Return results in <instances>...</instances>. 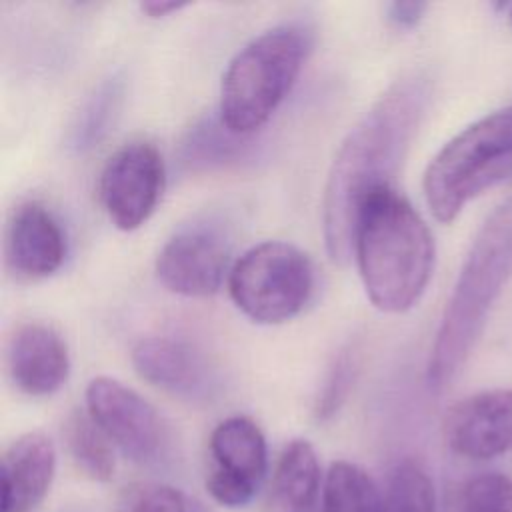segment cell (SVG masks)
Masks as SVG:
<instances>
[{
    "mask_svg": "<svg viewBox=\"0 0 512 512\" xmlns=\"http://www.w3.org/2000/svg\"><path fill=\"white\" fill-rule=\"evenodd\" d=\"M232 242L224 226L194 222L176 230L156 256V276L174 294L204 298L222 286Z\"/></svg>",
    "mask_w": 512,
    "mask_h": 512,
    "instance_id": "9c48e42d",
    "label": "cell"
},
{
    "mask_svg": "<svg viewBox=\"0 0 512 512\" xmlns=\"http://www.w3.org/2000/svg\"><path fill=\"white\" fill-rule=\"evenodd\" d=\"M312 48V30L286 22L246 42L228 62L220 82V124L246 136L268 122L296 82Z\"/></svg>",
    "mask_w": 512,
    "mask_h": 512,
    "instance_id": "277c9868",
    "label": "cell"
},
{
    "mask_svg": "<svg viewBox=\"0 0 512 512\" xmlns=\"http://www.w3.org/2000/svg\"><path fill=\"white\" fill-rule=\"evenodd\" d=\"M430 80L410 72L394 80L342 140L328 170L322 198V232L334 262L352 254L354 220L362 200L392 186L412 136L430 102Z\"/></svg>",
    "mask_w": 512,
    "mask_h": 512,
    "instance_id": "6da1fadb",
    "label": "cell"
},
{
    "mask_svg": "<svg viewBox=\"0 0 512 512\" xmlns=\"http://www.w3.org/2000/svg\"><path fill=\"white\" fill-rule=\"evenodd\" d=\"M214 462L206 478L210 496L226 506H246L258 492L268 468L266 440L258 424L246 416L222 420L210 434Z\"/></svg>",
    "mask_w": 512,
    "mask_h": 512,
    "instance_id": "30bf717a",
    "label": "cell"
},
{
    "mask_svg": "<svg viewBox=\"0 0 512 512\" xmlns=\"http://www.w3.org/2000/svg\"><path fill=\"white\" fill-rule=\"evenodd\" d=\"M132 366L146 382L174 394L194 396L206 388V364L186 342L170 336H148L132 348Z\"/></svg>",
    "mask_w": 512,
    "mask_h": 512,
    "instance_id": "9a60e30c",
    "label": "cell"
},
{
    "mask_svg": "<svg viewBox=\"0 0 512 512\" xmlns=\"http://www.w3.org/2000/svg\"><path fill=\"white\" fill-rule=\"evenodd\" d=\"M448 448L468 460L512 450V390H484L452 404L444 418Z\"/></svg>",
    "mask_w": 512,
    "mask_h": 512,
    "instance_id": "8fae6325",
    "label": "cell"
},
{
    "mask_svg": "<svg viewBox=\"0 0 512 512\" xmlns=\"http://www.w3.org/2000/svg\"><path fill=\"white\" fill-rule=\"evenodd\" d=\"M352 254L366 296L382 312H406L434 270V238L414 206L394 188L370 192L354 220Z\"/></svg>",
    "mask_w": 512,
    "mask_h": 512,
    "instance_id": "7a4b0ae2",
    "label": "cell"
},
{
    "mask_svg": "<svg viewBox=\"0 0 512 512\" xmlns=\"http://www.w3.org/2000/svg\"><path fill=\"white\" fill-rule=\"evenodd\" d=\"M86 412L126 456L152 462L166 446V426L158 410L136 390L110 376L88 382Z\"/></svg>",
    "mask_w": 512,
    "mask_h": 512,
    "instance_id": "ba28073f",
    "label": "cell"
},
{
    "mask_svg": "<svg viewBox=\"0 0 512 512\" xmlns=\"http://www.w3.org/2000/svg\"><path fill=\"white\" fill-rule=\"evenodd\" d=\"M512 180V106L452 136L430 160L422 188L438 222H452L482 192Z\"/></svg>",
    "mask_w": 512,
    "mask_h": 512,
    "instance_id": "5b68a950",
    "label": "cell"
},
{
    "mask_svg": "<svg viewBox=\"0 0 512 512\" xmlns=\"http://www.w3.org/2000/svg\"><path fill=\"white\" fill-rule=\"evenodd\" d=\"M164 180V160L154 144L134 140L112 152L98 178V196L110 222L126 232L142 226L162 196Z\"/></svg>",
    "mask_w": 512,
    "mask_h": 512,
    "instance_id": "52a82bcc",
    "label": "cell"
},
{
    "mask_svg": "<svg viewBox=\"0 0 512 512\" xmlns=\"http://www.w3.org/2000/svg\"><path fill=\"white\" fill-rule=\"evenodd\" d=\"M456 512H512V478L502 472L468 478L458 488Z\"/></svg>",
    "mask_w": 512,
    "mask_h": 512,
    "instance_id": "44dd1931",
    "label": "cell"
},
{
    "mask_svg": "<svg viewBox=\"0 0 512 512\" xmlns=\"http://www.w3.org/2000/svg\"><path fill=\"white\" fill-rule=\"evenodd\" d=\"M122 100V82L118 76L102 80L94 92L82 104L72 128H70V146L76 150L92 148L114 122Z\"/></svg>",
    "mask_w": 512,
    "mask_h": 512,
    "instance_id": "d6986e66",
    "label": "cell"
},
{
    "mask_svg": "<svg viewBox=\"0 0 512 512\" xmlns=\"http://www.w3.org/2000/svg\"><path fill=\"white\" fill-rule=\"evenodd\" d=\"M426 8H428L426 2H412V0L400 2L398 0V2H390L386 6V18L398 28H412L422 20Z\"/></svg>",
    "mask_w": 512,
    "mask_h": 512,
    "instance_id": "cb8c5ba5",
    "label": "cell"
},
{
    "mask_svg": "<svg viewBox=\"0 0 512 512\" xmlns=\"http://www.w3.org/2000/svg\"><path fill=\"white\" fill-rule=\"evenodd\" d=\"M508 18H510V22H512V4L508 6Z\"/></svg>",
    "mask_w": 512,
    "mask_h": 512,
    "instance_id": "484cf974",
    "label": "cell"
},
{
    "mask_svg": "<svg viewBox=\"0 0 512 512\" xmlns=\"http://www.w3.org/2000/svg\"><path fill=\"white\" fill-rule=\"evenodd\" d=\"M354 366H356L354 356L348 350L336 358L334 366L330 368V372L324 380V388L316 402L318 418H330L340 408V404L344 402V398L352 386Z\"/></svg>",
    "mask_w": 512,
    "mask_h": 512,
    "instance_id": "603a6c76",
    "label": "cell"
},
{
    "mask_svg": "<svg viewBox=\"0 0 512 512\" xmlns=\"http://www.w3.org/2000/svg\"><path fill=\"white\" fill-rule=\"evenodd\" d=\"M56 470V450L42 432L18 436L2 456V512H30L46 496Z\"/></svg>",
    "mask_w": 512,
    "mask_h": 512,
    "instance_id": "5bb4252c",
    "label": "cell"
},
{
    "mask_svg": "<svg viewBox=\"0 0 512 512\" xmlns=\"http://www.w3.org/2000/svg\"><path fill=\"white\" fill-rule=\"evenodd\" d=\"M314 268L294 244L266 240L250 246L228 272V292L236 308L258 324L294 318L310 300Z\"/></svg>",
    "mask_w": 512,
    "mask_h": 512,
    "instance_id": "8992f818",
    "label": "cell"
},
{
    "mask_svg": "<svg viewBox=\"0 0 512 512\" xmlns=\"http://www.w3.org/2000/svg\"><path fill=\"white\" fill-rule=\"evenodd\" d=\"M186 4L184 2H164V0H148V2H140V10L146 12L148 16L152 18H158V16H166L174 10H180L184 8Z\"/></svg>",
    "mask_w": 512,
    "mask_h": 512,
    "instance_id": "d4e9b609",
    "label": "cell"
},
{
    "mask_svg": "<svg viewBox=\"0 0 512 512\" xmlns=\"http://www.w3.org/2000/svg\"><path fill=\"white\" fill-rule=\"evenodd\" d=\"M512 278V198L498 204L478 228L436 330L426 382L448 386L466 364L492 304Z\"/></svg>",
    "mask_w": 512,
    "mask_h": 512,
    "instance_id": "3957f363",
    "label": "cell"
},
{
    "mask_svg": "<svg viewBox=\"0 0 512 512\" xmlns=\"http://www.w3.org/2000/svg\"><path fill=\"white\" fill-rule=\"evenodd\" d=\"M66 256V236L56 216L40 202L14 208L4 232V260L18 280H42L54 274Z\"/></svg>",
    "mask_w": 512,
    "mask_h": 512,
    "instance_id": "7c38bea8",
    "label": "cell"
},
{
    "mask_svg": "<svg viewBox=\"0 0 512 512\" xmlns=\"http://www.w3.org/2000/svg\"><path fill=\"white\" fill-rule=\"evenodd\" d=\"M320 512H384V496L364 468L338 460L326 472Z\"/></svg>",
    "mask_w": 512,
    "mask_h": 512,
    "instance_id": "e0dca14e",
    "label": "cell"
},
{
    "mask_svg": "<svg viewBox=\"0 0 512 512\" xmlns=\"http://www.w3.org/2000/svg\"><path fill=\"white\" fill-rule=\"evenodd\" d=\"M6 370L24 394H54L70 374L68 346L50 324H20L6 344Z\"/></svg>",
    "mask_w": 512,
    "mask_h": 512,
    "instance_id": "4fadbf2b",
    "label": "cell"
},
{
    "mask_svg": "<svg viewBox=\"0 0 512 512\" xmlns=\"http://www.w3.org/2000/svg\"><path fill=\"white\" fill-rule=\"evenodd\" d=\"M384 512H436V492L428 472L414 460L400 462L384 494Z\"/></svg>",
    "mask_w": 512,
    "mask_h": 512,
    "instance_id": "ffe728a7",
    "label": "cell"
},
{
    "mask_svg": "<svg viewBox=\"0 0 512 512\" xmlns=\"http://www.w3.org/2000/svg\"><path fill=\"white\" fill-rule=\"evenodd\" d=\"M320 464L308 440H292L284 446L276 470L274 490L288 512H308L318 496Z\"/></svg>",
    "mask_w": 512,
    "mask_h": 512,
    "instance_id": "2e32d148",
    "label": "cell"
},
{
    "mask_svg": "<svg viewBox=\"0 0 512 512\" xmlns=\"http://www.w3.org/2000/svg\"><path fill=\"white\" fill-rule=\"evenodd\" d=\"M120 512H202L182 490L166 484H138L124 492Z\"/></svg>",
    "mask_w": 512,
    "mask_h": 512,
    "instance_id": "7402d4cb",
    "label": "cell"
},
{
    "mask_svg": "<svg viewBox=\"0 0 512 512\" xmlns=\"http://www.w3.org/2000/svg\"><path fill=\"white\" fill-rule=\"evenodd\" d=\"M64 436L72 460L86 476L98 482H106L114 476L112 442L88 412H72L66 420Z\"/></svg>",
    "mask_w": 512,
    "mask_h": 512,
    "instance_id": "ac0fdd59",
    "label": "cell"
}]
</instances>
